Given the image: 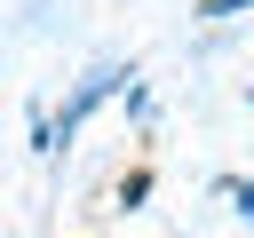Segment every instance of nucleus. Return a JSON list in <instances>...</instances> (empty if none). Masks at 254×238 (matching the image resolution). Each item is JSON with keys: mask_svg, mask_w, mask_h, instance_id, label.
<instances>
[{"mask_svg": "<svg viewBox=\"0 0 254 238\" xmlns=\"http://www.w3.org/2000/svg\"><path fill=\"white\" fill-rule=\"evenodd\" d=\"M238 8H254V0H206L198 16H238Z\"/></svg>", "mask_w": 254, "mask_h": 238, "instance_id": "nucleus-2", "label": "nucleus"}, {"mask_svg": "<svg viewBox=\"0 0 254 238\" xmlns=\"http://www.w3.org/2000/svg\"><path fill=\"white\" fill-rule=\"evenodd\" d=\"M103 87H111V71H95V79H87V87L71 95V111H64V135H71V127H79V119H87V111L103 103Z\"/></svg>", "mask_w": 254, "mask_h": 238, "instance_id": "nucleus-1", "label": "nucleus"}]
</instances>
